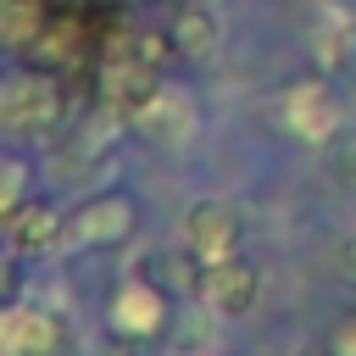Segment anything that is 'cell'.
Returning a JSON list of instances; mask_svg holds the SVG:
<instances>
[{
	"label": "cell",
	"instance_id": "6da1fadb",
	"mask_svg": "<svg viewBox=\"0 0 356 356\" xmlns=\"http://www.w3.org/2000/svg\"><path fill=\"white\" fill-rule=\"evenodd\" d=\"M61 117V89L50 72H11L0 83V134L39 139Z\"/></svg>",
	"mask_w": 356,
	"mask_h": 356
},
{
	"label": "cell",
	"instance_id": "7a4b0ae2",
	"mask_svg": "<svg viewBox=\"0 0 356 356\" xmlns=\"http://www.w3.org/2000/svg\"><path fill=\"white\" fill-rule=\"evenodd\" d=\"M278 117H284V128H289L295 139L328 145V139L339 134V122H345V106H339V95H334L323 78H295V83L284 89V100H278Z\"/></svg>",
	"mask_w": 356,
	"mask_h": 356
},
{
	"label": "cell",
	"instance_id": "3957f363",
	"mask_svg": "<svg viewBox=\"0 0 356 356\" xmlns=\"http://www.w3.org/2000/svg\"><path fill=\"white\" fill-rule=\"evenodd\" d=\"M95 83H100V100H106L117 117H128V111L156 89V67H145V61H139L134 39H111V44H106V56H100Z\"/></svg>",
	"mask_w": 356,
	"mask_h": 356
},
{
	"label": "cell",
	"instance_id": "277c9868",
	"mask_svg": "<svg viewBox=\"0 0 356 356\" xmlns=\"http://www.w3.org/2000/svg\"><path fill=\"white\" fill-rule=\"evenodd\" d=\"M306 44H312V61H317L323 72L356 67V6H345V0H317V6H312V22H306Z\"/></svg>",
	"mask_w": 356,
	"mask_h": 356
},
{
	"label": "cell",
	"instance_id": "5b68a950",
	"mask_svg": "<svg viewBox=\"0 0 356 356\" xmlns=\"http://www.w3.org/2000/svg\"><path fill=\"white\" fill-rule=\"evenodd\" d=\"M139 139H150V145H184L189 134H195V100L184 95V89H150L128 117H122Z\"/></svg>",
	"mask_w": 356,
	"mask_h": 356
},
{
	"label": "cell",
	"instance_id": "8992f818",
	"mask_svg": "<svg viewBox=\"0 0 356 356\" xmlns=\"http://www.w3.org/2000/svg\"><path fill=\"white\" fill-rule=\"evenodd\" d=\"M256 295H261V278H256V267H250L245 256H222V261H211L206 278H200V300H206L217 317H245V312L256 306Z\"/></svg>",
	"mask_w": 356,
	"mask_h": 356
},
{
	"label": "cell",
	"instance_id": "52a82bcc",
	"mask_svg": "<svg viewBox=\"0 0 356 356\" xmlns=\"http://www.w3.org/2000/svg\"><path fill=\"white\" fill-rule=\"evenodd\" d=\"M67 234H72L78 245H122V239L134 234V200H128V195H117V189L89 195V200L72 211Z\"/></svg>",
	"mask_w": 356,
	"mask_h": 356
},
{
	"label": "cell",
	"instance_id": "ba28073f",
	"mask_svg": "<svg viewBox=\"0 0 356 356\" xmlns=\"http://www.w3.org/2000/svg\"><path fill=\"white\" fill-rule=\"evenodd\" d=\"M184 245H189L195 256H206V261H222V256H234V245H239V217H234L222 200H195V206L184 211Z\"/></svg>",
	"mask_w": 356,
	"mask_h": 356
},
{
	"label": "cell",
	"instance_id": "9c48e42d",
	"mask_svg": "<svg viewBox=\"0 0 356 356\" xmlns=\"http://www.w3.org/2000/svg\"><path fill=\"white\" fill-rule=\"evenodd\" d=\"M161 323H167V300H161L156 284L134 278V284H122V289L111 295V328H117V334H128V339H150Z\"/></svg>",
	"mask_w": 356,
	"mask_h": 356
},
{
	"label": "cell",
	"instance_id": "30bf717a",
	"mask_svg": "<svg viewBox=\"0 0 356 356\" xmlns=\"http://www.w3.org/2000/svg\"><path fill=\"white\" fill-rule=\"evenodd\" d=\"M50 345H61V328L50 312L0 306V356H28V350H50Z\"/></svg>",
	"mask_w": 356,
	"mask_h": 356
},
{
	"label": "cell",
	"instance_id": "8fae6325",
	"mask_svg": "<svg viewBox=\"0 0 356 356\" xmlns=\"http://www.w3.org/2000/svg\"><path fill=\"white\" fill-rule=\"evenodd\" d=\"M6 234H11V245H17L22 256H44L67 228H61L56 206H44V200H22V206L6 217Z\"/></svg>",
	"mask_w": 356,
	"mask_h": 356
},
{
	"label": "cell",
	"instance_id": "7c38bea8",
	"mask_svg": "<svg viewBox=\"0 0 356 356\" xmlns=\"http://www.w3.org/2000/svg\"><path fill=\"white\" fill-rule=\"evenodd\" d=\"M78 50H83V17L78 11H50L39 39H33V56L44 67H67V61H78Z\"/></svg>",
	"mask_w": 356,
	"mask_h": 356
},
{
	"label": "cell",
	"instance_id": "4fadbf2b",
	"mask_svg": "<svg viewBox=\"0 0 356 356\" xmlns=\"http://www.w3.org/2000/svg\"><path fill=\"white\" fill-rule=\"evenodd\" d=\"M172 39H178V56H211L217 50V39H222V28H217V17L206 11V6H184L178 17H172Z\"/></svg>",
	"mask_w": 356,
	"mask_h": 356
},
{
	"label": "cell",
	"instance_id": "5bb4252c",
	"mask_svg": "<svg viewBox=\"0 0 356 356\" xmlns=\"http://www.w3.org/2000/svg\"><path fill=\"white\" fill-rule=\"evenodd\" d=\"M44 6L39 0H0V44H17V50H33L39 28H44Z\"/></svg>",
	"mask_w": 356,
	"mask_h": 356
},
{
	"label": "cell",
	"instance_id": "9a60e30c",
	"mask_svg": "<svg viewBox=\"0 0 356 356\" xmlns=\"http://www.w3.org/2000/svg\"><path fill=\"white\" fill-rule=\"evenodd\" d=\"M328 178H334L339 189H350V195H356V134L328 139Z\"/></svg>",
	"mask_w": 356,
	"mask_h": 356
},
{
	"label": "cell",
	"instance_id": "2e32d148",
	"mask_svg": "<svg viewBox=\"0 0 356 356\" xmlns=\"http://www.w3.org/2000/svg\"><path fill=\"white\" fill-rule=\"evenodd\" d=\"M134 50H139V61H145V67H156V72H161V67L178 56V39H172V28H167V33H139V39H134Z\"/></svg>",
	"mask_w": 356,
	"mask_h": 356
},
{
	"label": "cell",
	"instance_id": "e0dca14e",
	"mask_svg": "<svg viewBox=\"0 0 356 356\" xmlns=\"http://www.w3.org/2000/svg\"><path fill=\"white\" fill-rule=\"evenodd\" d=\"M17 206H22V167L6 161V167H0V222H6Z\"/></svg>",
	"mask_w": 356,
	"mask_h": 356
},
{
	"label": "cell",
	"instance_id": "ac0fdd59",
	"mask_svg": "<svg viewBox=\"0 0 356 356\" xmlns=\"http://www.w3.org/2000/svg\"><path fill=\"white\" fill-rule=\"evenodd\" d=\"M211 317H217L211 306L206 312H189V323L178 328V345H211Z\"/></svg>",
	"mask_w": 356,
	"mask_h": 356
},
{
	"label": "cell",
	"instance_id": "d6986e66",
	"mask_svg": "<svg viewBox=\"0 0 356 356\" xmlns=\"http://www.w3.org/2000/svg\"><path fill=\"white\" fill-rule=\"evenodd\" d=\"M328 350H334V356H356V312H345V317L328 328Z\"/></svg>",
	"mask_w": 356,
	"mask_h": 356
},
{
	"label": "cell",
	"instance_id": "ffe728a7",
	"mask_svg": "<svg viewBox=\"0 0 356 356\" xmlns=\"http://www.w3.org/2000/svg\"><path fill=\"white\" fill-rule=\"evenodd\" d=\"M339 273L356 284V234H350V239H339Z\"/></svg>",
	"mask_w": 356,
	"mask_h": 356
},
{
	"label": "cell",
	"instance_id": "44dd1931",
	"mask_svg": "<svg viewBox=\"0 0 356 356\" xmlns=\"http://www.w3.org/2000/svg\"><path fill=\"white\" fill-rule=\"evenodd\" d=\"M11 284H17V273H11V261H0V295H6Z\"/></svg>",
	"mask_w": 356,
	"mask_h": 356
}]
</instances>
